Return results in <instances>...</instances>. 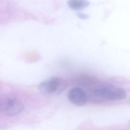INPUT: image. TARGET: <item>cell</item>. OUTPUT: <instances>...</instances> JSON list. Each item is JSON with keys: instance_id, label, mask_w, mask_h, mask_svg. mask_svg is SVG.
Returning <instances> with one entry per match:
<instances>
[{"instance_id": "6da1fadb", "label": "cell", "mask_w": 130, "mask_h": 130, "mask_svg": "<svg viewBox=\"0 0 130 130\" xmlns=\"http://www.w3.org/2000/svg\"><path fill=\"white\" fill-rule=\"evenodd\" d=\"M35 19V17L22 9L12 0H0V25L16 20Z\"/></svg>"}, {"instance_id": "8992f818", "label": "cell", "mask_w": 130, "mask_h": 130, "mask_svg": "<svg viewBox=\"0 0 130 130\" xmlns=\"http://www.w3.org/2000/svg\"><path fill=\"white\" fill-rule=\"evenodd\" d=\"M67 4L71 9L79 10L87 7L90 3L87 0H68Z\"/></svg>"}, {"instance_id": "277c9868", "label": "cell", "mask_w": 130, "mask_h": 130, "mask_svg": "<svg viewBox=\"0 0 130 130\" xmlns=\"http://www.w3.org/2000/svg\"><path fill=\"white\" fill-rule=\"evenodd\" d=\"M23 103L12 96L0 97V112L5 115L12 116L21 112L24 109Z\"/></svg>"}, {"instance_id": "5b68a950", "label": "cell", "mask_w": 130, "mask_h": 130, "mask_svg": "<svg viewBox=\"0 0 130 130\" xmlns=\"http://www.w3.org/2000/svg\"><path fill=\"white\" fill-rule=\"evenodd\" d=\"M68 99L71 103L78 106L84 105L87 101L85 92L82 89L78 87L73 88L69 91Z\"/></svg>"}, {"instance_id": "7a4b0ae2", "label": "cell", "mask_w": 130, "mask_h": 130, "mask_svg": "<svg viewBox=\"0 0 130 130\" xmlns=\"http://www.w3.org/2000/svg\"><path fill=\"white\" fill-rule=\"evenodd\" d=\"M67 81L61 77H53L41 82L39 85V91L48 96L60 95L68 86Z\"/></svg>"}, {"instance_id": "3957f363", "label": "cell", "mask_w": 130, "mask_h": 130, "mask_svg": "<svg viewBox=\"0 0 130 130\" xmlns=\"http://www.w3.org/2000/svg\"><path fill=\"white\" fill-rule=\"evenodd\" d=\"M95 95L100 99L107 100H122L126 98V92L120 87L111 85L98 87L94 90Z\"/></svg>"}, {"instance_id": "52a82bcc", "label": "cell", "mask_w": 130, "mask_h": 130, "mask_svg": "<svg viewBox=\"0 0 130 130\" xmlns=\"http://www.w3.org/2000/svg\"><path fill=\"white\" fill-rule=\"evenodd\" d=\"M77 15L80 19L83 20L86 19L89 17V15L81 12L77 13Z\"/></svg>"}]
</instances>
